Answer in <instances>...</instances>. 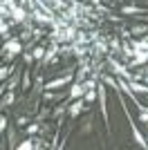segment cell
<instances>
[{"instance_id": "6da1fadb", "label": "cell", "mask_w": 148, "mask_h": 150, "mask_svg": "<svg viewBox=\"0 0 148 150\" xmlns=\"http://www.w3.org/2000/svg\"><path fill=\"white\" fill-rule=\"evenodd\" d=\"M2 54H5V61H14V58L18 56V54H23V43H20V38H11V40H5Z\"/></svg>"}, {"instance_id": "7a4b0ae2", "label": "cell", "mask_w": 148, "mask_h": 150, "mask_svg": "<svg viewBox=\"0 0 148 150\" xmlns=\"http://www.w3.org/2000/svg\"><path fill=\"white\" fill-rule=\"evenodd\" d=\"M72 81H74V74H72V72H68L65 76H58V79H54V81L45 83V90H58V88H65V85H70Z\"/></svg>"}, {"instance_id": "3957f363", "label": "cell", "mask_w": 148, "mask_h": 150, "mask_svg": "<svg viewBox=\"0 0 148 150\" xmlns=\"http://www.w3.org/2000/svg\"><path fill=\"white\" fill-rule=\"evenodd\" d=\"M88 110V103H85V99H76L72 103V105H70V110H68V114H70V119H76V117H79L81 112H85Z\"/></svg>"}, {"instance_id": "277c9868", "label": "cell", "mask_w": 148, "mask_h": 150, "mask_svg": "<svg viewBox=\"0 0 148 150\" xmlns=\"http://www.w3.org/2000/svg\"><path fill=\"white\" fill-rule=\"evenodd\" d=\"M85 92H88V90H85V85L76 81V83H72V88H70L68 96H70V99H74V101H76V99H83V96H85Z\"/></svg>"}, {"instance_id": "5b68a950", "label": "cell", "mask_w": 148, "mask_h": 150, "mask_svg": "<svg viewBox=\"0 0 148 150\" xmlns=\"http://www.w3.org/2000/svg\"><path fill=\"white\" fill-rule=\"evenodd\" d=\"M7 144L11 146V150H16L18 148V134H16V130H14V128H7Z\"/></svg>"}, {"instance_id": "8992f818", "label": "cell", "mask_w": 148, "mask_h": 150, "mask_svg": "<svg viewBox=\"0 0 148 150\" xmlns=\"http://www.w3.org/2000/svg\"><path fill=\"white\" fill-rule=\"evenodd\" d=\"M11 16H14V20H16V23H23V20L27 18L25 9H23V7H16V5L11 7Z\"/></svg>"}, {"instance_id": "52a82bcc", "label": "cell", "mask_w": 148, "mask_h": 150, "mask_svg": "<svg viewBox=\"0 0 148 150\" xmlns=\"http://www.w3.org/2000/svg\"><path fill=\"white\" fill-rule=\"evenodd\" d=\"M130 34H132V36H146V34H148V25H144V23L132 25V27H130Z\"/></svg>"}, {"instance_id": "ba28073f", "label": "cell", "mask_w": 148, "mask_h": 150, "mask_svg": "<svg viewBox=\"0 0 148 150\" xmlns=\"http://www.w3.org/2000/svg\"><path fill=\"white\" fill-rule=\"evenodd\" d=\"M16 150H36V139L29 137V139H25V141H20Z\"/></svg>"}, {"instance_id": "9c48e42d", "label": "cell", "mask_w": 148, "mask_h": 150, "mask_svg": "<svg viewBox=\"0 0 148 150\" xmlns=\"http://www.w3.org/2000/svg\"><path fill=\"white\" fill-rule=\"evenodd\" d=\"M88 72H90V65L81 61V67H79V72H76V81H79V83H83V79L88 76Z\"/></svg>"}, {"instance_id": "30bf717a", "label": "cell", "mask_w": 148, "mask_h": 150, "mask_svg": "<svg viewBox=\"0 0 148 150\" xmlns=\"http://www.w3.org/2000/svg\"><path fill=\"white\" fill-rule=\"evenodd\" d=\"M14 99H16V96H14V90H5V96H2V110H7V108L11 105Z\"/></svg>"}, {"instance_id": "8fae6325", "label": "cell", "mask_w": 148, "mask_h": 150, "mask_svg": "<svg viewBox=\"0 0 148 150\" xmlns=\"http://www.w3.org/2000/svg\"><path fill=\"white\" fill-rule=\"evenodd\" d=\"M41 121H36V123H29V125H25V134L27 137H31V134H36V132H41Z\"/></svg>"}, {"instance_id": "7c38bea8", "label": "cell", "mask_w": 148, "mask_h": 150, "mask_svg": "<svg viewBox=\"0 0 148 150\" xmlns=\"http://www.w3.org/2000/svg\"><path fill=\"white\" fill-rule=\"evenodd\" d=\"M20 74H23V72H20V69H16V72H14V76H11V81H7V83H5V90H14V88H16V85H18Z\"/></svg>"}, {"instance_id": "4fadbf2b", "label": "cell", "mask_w": 148, "mask_h": 150, "mask_svg": "<svg viewBox=\"0 0 148 150\" xmlns=\"http://www.w3.org/2000/svg\"><path fill=\"white\" fill-rule=\"evenodd\" d=\"M121 13H126V16H132V13H144L142 7H137V5H126L121 9Z\"/></svg>"}, {"instance_id": "5bb4252c", "label": "cell", "mask_w": 148, "mask_h": 150, "mask_svg": "<svg viewBox=\"0 0 148 150\" xmlns=\"http://www.w3.org/2000/svg\"><path fill=\"white\" fill-rule=\"evenodd\" d=\"M56 52H61V47H58V45H52V47L47 50V54H45L43 63H52V61H54V54H56Z\"/></svg>"}, {"instance_id": "9a60e30c", "label": "cell", "mask_w": 148, "mask_h": 150, "mask_svg": "<svg viewBox=\"0 0 148 150\" xmlns=\"http://www.w3.org/2000/svg\"><path fill=\"white\" fill-rule=\"evenodd\" d=\"M68 110H70V105H68V101H65V103H61V105H58L54 112H52V117H54V119H61L63 112H68Z\"/></svg>"}, {"instance_id": "2e32d148", "label": "cell", "mask_w": 148, "mask_h": 150, "mask_svg": "<svg viewBox=\"0 0 148 150\" xmlns=\"http://www.w3.org/2000/svg\"><path fill=\"white\" fill-rule=\"evenodd\" d=\"M83 99H85V103H92V101H97V99H99V88H94V90H88Z\"/></svg>"}, {"instance_id": "e0dca14e", "label": "cell", "mask_w": 148, "mask_h": 150, "mask_svg": "<svg viewBox=\"0 0 148 150\" xmlns=\"http://www.w3.org/2000/svg\"><path fill=\"white\" fill-rule=\"evenodd\" d=\"M31 52H34V58H36V61H43V58H45V54H47V52H45L43 47H34Z\"/></svg>"}, {"instance_id": "ac0fdd59", "label": "cell", "mask_w": 148, "mask_h": 150, "mask_svg": "<svg viewBox=\"0 0 148 150\" xmlns=\"http://www.w3.org/2000/svg\"><path fill=\"white\" fill-rule=\"evenodd\" d=\"M23 61L27 63V65H31V63L36 61V58H34V52L31 50H27V52H23Z\"/></svg>"}, {"instance_id": "d6986e66", "label": "cell", "mask_w": 148, "mask_h": 150, "mask_svg": "<svg viewBox=\"0 0 148 150\" xmlns=\"http://www.w3.org/2000/svg\"><path fill=\"white\" fill-rule=\"evenodd\" d=\"M92 132V119H88L85 123L81 125V134H90Z\"/></svg>"}, {"instance_id": "ffe728a7", "label": "cell", "mask_w": 148, "mask_h": 150, "mask_svg": "<svg viewBox=\"0 0 148 150\" xmlns=\"http://www.w3.org/2000/svg\"><path fill=\"white\" fill-rule=\"evenodd\" d=\"M29 83H31L29 72H23V83H20V90H27V88H29Z\"/></svg>"}, {"instance_id": "44dd1931", "label": "cell", "mask_w": 148, "mask_h": 150, "mask_svg": "<svg viewBox=\"0 0 148 150\" xmlns=\"http://www.w3.org/2000/svg\"><path fill=\"white\" fill-rule=\"evenodd\" d=\"M74 56H85V50H81V47H79V45H76V43H74Z\"/></svg>"}, {"instance_id": "7402d4cb", "label": "cell", "mask_w": 148, "mask_h": 150, "mask_svg": "<svg viewBox=\"0 0 148 150\" xmlns=\"http://www.w3.org/2000/svg\"><path fill=\"white\" fill-rule=\"evenodd\" d=\"M142 20H144V23L148 25V13H144V18H142Z\"/></svg>"}, {"instance_id": "603a6c76", "label": "cell", "mask_w": 148, "mask_h": 150, "mask_svg": "<svg viewBox=\"0 0 148 150\" xmlns=\"http://www.w3.org/2000/svg\"><path fill=\"white\" fill-rule=\"evenodd\" d=\"M144 40H146V43H148V36H146V38H144Z\"/></svg>"}, {"instance_id": "cb8c5ba5", "label": "cell", "mask_w": 148, "mask_h": 150, "mask_svg": "<svg viewBox=\"0 0 148 150\" xmlns=\"http://www.w3.org/2000/svg\"><path fill=\"white\" fill-rule=\"evenodd\" d=\"M101 2H108V0H101Z\"/></svg>"}, {"instance_id": "d4e9b609", "label": "cell", "mask_w": 148, "mask_h": 150, "mask_svg": "<svg viewBox=\"0 0 148 150\" xmlns=\"http://www.w3.org/2000/svg\"><path fill=\"white\" fill-rule=\"evenodd\" d=\"M146 7H148V0H146Z\"/></svg>"}]
</instances>
